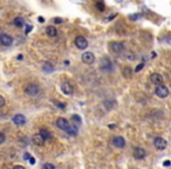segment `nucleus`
Instances as JSON below:
<instances>
[{
	"label": "nucleus",
	"instance_id": "nucleus-1",
	"mask_svg": "<svg viewBox=\"0 0 171 169\" xmlns=\"http://www.w3.org/2000/svg\"><path fill=\"white\" fill-rule=\"evenodd\" d=\"M24 90H25V93L29 95V96H38L40 93H41V88H40V86L36 84H28L25 86V88H24Z\"/></svg>",
	"mask_w": 171,
	"mask_h": 169
},
{
	"label": "nucleus",
	"instance_id": "nucleus-2",
	"mask_svg": "<svg viewBox=\"0 0 171 169\" xmlns=\"http://www.w3.org/2000/svg\"><path fill=\"white\" fill-rule=\"evenodd\" d=\"M109 49L114 54H120L124 49V45L120 41H110L109 42Z\"/></svg>",
	"mask_w": 171,
	"mask_h": 169
},
{
	"label": "nucleus",
	"instance_id": "nucleus-3",
	"mask_svg": "<svg viewBox=\"0 0 171 169\" xmlns=\"http://www.w3.org/2000/svg\"><path fill=\"white\" fill-rule=\"evenodd\" d=\"M100 68L103 72H112L113 70V62L108 56H103L100 61Z\"/></svg>",
	"mask_w": 171,
	"mask_h": 169
},
{
	"label": "nucleus",
	"instance_id": "nucleus-4",
	"mask_svg": "<svg viewBox=\"0 0 171 169\" xmlns=\"http://www.w3.org/2000/svg\"><path fill=\"white\" fill-rule=\"evenodd\" d=\"M155 94H156L158 98L165 99L168 98V95H169V89L165 86H163V84H158V86H156V88H155Z\"/></svg>",
	"mask_w": 171,
	"mask_h": 169
},
{
	"label": "nucleus",
	"instance_id": "nucleus-5",
	"mask_svg": "<svg viewBox=\"0 0 171 169\" xmlns=\"http://www.w3.org/2000/svg\"><path fill=\"white\" fill-rule=\"evenodd\" d=\"M75 46L79 48V49H86L88 47V40L86 39L85 37L82 35H79L75 38Z\"/></svg>",
	"mask_w": 171,
	"mask_h": 169
},
{
	"label": "nucleus",
	"instance_id": "nucleus-6",
	"mask_svg": "<svg viewBox=\"0 0 171 169\" xmlns=\"http://www.w3.org/2000/svg\"><path fill=\"white\" fill-rule=\"evenodd\" d=\"M154 146L158 150H164L167 148V146H168V141L165 139H163V138H156L155 141H154Z\"/></svg>",
	"mask_w": 171,
	"mask_h": 169
},
{
	"label": "nucleus",
	"instance_id": "nucleus-7",
	"mask_svg": "<svg viewBox=\"0 0 171 169\" xmlns=\"http://www.w3.org/2000/svg\"><path fill=\"white\" fill-rule=\"evenodd\" d=\"M81 60H82V62H85L86 65H91L95 61V55L91 52H85L81 55Z\"/></svg>",
	"mask_w": 171,
	"mask_h": 169
},
{
	"label": "nucleus",
	"instance_id": "nucleus-8",
	"mask_svg": "<svg viewBox=\"0 0 171 169\" xmlns=\"http://www.w3.org/2000/svg\"><path fill=\"white\" fill-rule=\"evenodd\" d=\"M0 42H1L2 46L8 47V46H11V45L13 43V38H12L10 34L1 33V35H0Z\"/></svg>",
	"mask_w": 171,
	"mask_h": 169
},
{
	"label": "nucleus",
	"instance_id": "nucleus-9",
	"mask_svg": "<svg viewBox=\"0 0 171 169\" xmlns=\"http://www.w3.org/2000/svg\"><path fill=\"white\" fill-rule=\"evenodd\" d=\"M12 122L14 123L15 126H24V125L27 122V120H26L25 115H22V114H16V115L13 116Z\"/></svg>",
	"mask_w": 171,
	"mask_h": 169
},
{
	"label": "nucleus",
	"instance_id": "nucleus-10",
	"mask_svg": "<svg viewBox=\"0 0 171 169\" xmlns=\"http://www.w3.org/2000/svg\"><path fill=\"white\" fill-rule=\"evenodd\" d=\"M57 126L60 128V129H62V130H65V132H67L68 130V128L71 127L69 125V122H68V120L67 119H65V117H59L57 120Z\"/></svg>",
	"mask_w": 171,
	"mask_h": 169
},
{
	"label": "nucleus",
	"instance_id": "nucleus-11",
	"mask_svg": "<svg viewBox=\"0 0 171 169\" xmlns=\"http://www.w3.org/2000/svg\"><path fill=\"white\" fill-rule=\"evenodd\" d=\"M150 82L152 84H163V76L159 74V73H154L150 75Z\"/></svg>",
	"mask_w": 171,
	"mask_h": 169
},
{
	"label": "nucleus",
	"instance_id": "nucleus-12",
	"mask_svg": "<svg viewBox=\"0 0 171 169\" xmlns=\"http://www.w3.org/2000/svg\"><path fill=\"white\" fill-rule=\"evenodd\" d=\"M112 143L114 144L116 148H124L126 146V140L122 136H115L114 139L112 140Z\"/></svg>",
	"mask_w": 171,
	"mask_h": 169
},
{
	"label": "nucleus",
	"instance_id": "nucleus-13",
	"mask_svg": "<svg viewBox=\"0 0 171 169\" xmlns=\"http://www.w3.org/2000/svg\"><path fill=\"white\" fill-rule=\"evenodd\" d=\"M145 156H146V153H145V150H144L143 148L136 147V148L134 149V157H135L136 160H143Z\"/></svg>",
	"mask_w": 171,
	"mask_h": 169
},
{
	"label": "nucleus",
	"instance_id": "nucleus-14",
	"mask_svg": "<svg viewBox=\"0 0 171 169\" xmlns=\"http://www.w3.org/2000/svg\"><path fill=\"white\" fill-rule=\"evenodd\" d=\"M115 106H116V101L113 100V99H107V100L103 101V107H104L108 112L113 111L115 108Z\"/></svg>",
	"mask_w": 171,
	"mask_h": 169
},
{
	"label": "nucleus",
	"instance_id": "nucleus-15",
	"mask_svg": "<svg viewBox=\"0 0 171 169\" xmlns=\"http://www.w3.org/2000/svg\"><path fill=\"white\" fill-rule=\"evenodd\" d=\"M61 90L66 95H71L74 89H73V86L69 82H63V84H61Z\"/></svg>",
	"mask_w": 171,
	"mask_h": 169
},
{
	"label": "nucleus",
	"instance_id": "nucleus-16",
	"mask_svg": "<svg viewBox=\"0 0 171 169\" xmlns=\"http://www.w3.org/2000/svg\"><path fill=\"white\" fill-rule=\"evenodd\" d=\"M55 70V66L52 64V62H49V61H45L42 64V70L45 73H53Z\"/></svg>",
	"mask_w": 171,
	"mask_h": 169
},
{
	"label": "nucleus",
	"instance_id": "nucleus-17",
	"mask_svg": "<svg viewBox=\"0 0 171 169\" xmlns=\"http://www.w3.org/2000/svg\"><path fill=\"white\" fill-rule=\"evenodd\" d=\"M45 141L46 140H45V138L41 135V133L35 134V135L33 136V143L36 144V146H42L43 143H45Z\"/></svg>",
	"mask_w": 171,
	"mask_h": 169
},
{
	"label": "nucleus",
	"instance_id": "nucleus-18",
	"mask_svg": "<svg viewBox=\"0 0 171 169\" xmlns=\"http://www.w3.org/2000/svg\"><path fill=\"white\" fill-rule=\"evenodd\" d=\"M13 25H14L15 27H18V28L24 27V25H25L24 19H22L21 16H16V18H14V19H13Z\"/></svg>",
	"mask_w": 171,
	"mask_h": 169
},
{
	"label": "nucleus",
	"instance_id": "nucleus-19",
	"mask_svg": "<svg viewBox=\"0 0 171 169\" xmlns=\"http://www.w3.org/2000/svg\"><path fill=\"white\" fill-rule=\"evenodd\" d=\"M46 33H47V35H49L51 38H54V37H57V28L53 27V26H48V27L46 28Z\"/></svg>",
	"mask_w": 171,
	"mask_h": 169
},
{
	"label": "nucleus",
	"instance_id": "nucleus-20",
	"mask_svg": "<svg viewBox=\"0 0 171 169\" xmlns=\"http://www.w3.org/2000/svg\"><path fill=\"white\" fill-rule=\"evenodd\" d=\"M40 133H41V135L45 138V140L46 141H49L52 139V135H51L49 130H47V129H45V128H41V129H40Z\"/></svg>",
	"mask_w": 171,
	"mask_h": 169
},
{
	"label": "nucleus",
	"instance_id": "nucleus-21",
	"mask_svg": "<svg viewBox=\"0 0 171 169\" xmlns=\"http://www.w3.org/2000/svg\"><path fill=\"white\" fill-rule=\"evenodd\" d=\"M77 130H79V129H77V127L75 126V125H73V126L71 125V127H69L68 130H67V133H68L69 135H71V136H76V135H77Z\"/></svg>",
	"mask_w": 171,
	"mask_h": 169
},
{
	"label": "nucleus",
	"instance_id": "nucleus-22",
	"mask_svg": "<svg viewBox=\"0 0 171 169\" xmlns=\"http://www.w3.org/2000/svg\"><path fill=\"white\" fill-rule=\"evenodd\" d=\"M122 74L124 75V78H130L131 75H132V70H131V67H129V66H127V67H124L123 68V70H122Z\"/></svg>",
	"mask_w": 171,
	"mask_h": 169
},
{
	"label": "nucleus",
	"instance_id": "nucleus-23",
	"mask_svg": "<svg viewBox=\"0 0 171 169\" xmlns=\"http://www.w3.org/2000/svg\"><path fill=\"white\" fill-rule=\"evenodd\" d=\"M96 8H97V10L100 11V12H103V11H104L106 6H104L103 1H97V2H96Z\"/></svg>",
	"mask_w": 171,
	"mask_h": 169
},
{
	"label": "nucleus",
	"instance_id": "nucleus-24",
	"mask_svg": "<svg viewBox=\"0 0 171 169\" xmlns=\"http://www.w3.org/2000/svg\"><path fill=\"white\" fill-rule=\"evenodd\" d=\"M163 40H164V42H165V43H168V45H170V46H171V34H169V35H165Z\"/></svg>",
	"mask_w": 171,
	"mask_h": 169
},
{
	"label": "nucleus",
	"instance_id": "nucleus-25",
	"mask_svg": "<svg viewBox=\"0 0 171 169\" xmlns=\"http://www.w3.org/2000/svg\"><path fill=\"white\" fill-rule=\"evenodd\" d=\"M47 168L54 169L55 168V166H54V165H51V163H45V165H42V169H47Z\"/></svg>",
	"mask_w": 171,
	"mask_h": 169
},
{
	"label": "nucleus",
	"instance_id": "nucleus-26",
	"mask_svg": "<svg viewBox=\"0 0 171 169\" xmlns=\"http://www.w3.org/2000/svg\"><path fill=\"white\" fill-rule=\"evenodd\" d=\"M55 106H57V107L61 108V109H65V108H66V103H63V102H55Z\"/></svg>",
	"mask_w": 171,
	"mask_h": 169
},
{
	"label": "nucleus",
	"instance_id": "nucleus-27",
	"mask_svg": "<svg viewBox=\"0 0 171 169\" xmlns=\"http://www.w3.org/2000/svg\"><path fill=\"white\" fill-rule=\"evenodd\" d=\"M71 119H73L74 121L76 120V121H77V123H81V117H80L79 115H73V116H71Z\"/></svg>",
	"mask_w": 171,
	"mask_h": 169
},
{
	"label": "nucleus",
	"instance_id": "nucleus-28",
	"mask_svg": "<svg viewBox=\"0 0 171 169\" xmlns=\"http://www.w3.org/2000/svg\"><path fill=\"white\" fill-rule=\"evenodd\" d=\"M143 67H144V64H140V65H137V67L135 68V72H136V73H138L141 70H143Z\"/></svg>",
	"mask_w": 171,
	"mask_h": 169
},
{
	"label": "nucleus",
	"instance_id": "nucleus-29",
	"mask_svg": "<svg viewBox=\"0 0 171 169\" xmlns=\"http://www.w3.org/2000/svg\"><path fill=\"white\" fill-rule=\"evenodd\" d=\"M6 141V138H5V134L4 133H0V143L2 144L4 142Z\"/></svg>",
	"mask_w": 171,
	"mask_h": 169
},
{
	"label": "nucleus",
	"instance_id": "nucleus-30",
	"mask_svg": "<svg viewBox=\"0 0 171 169\" xmlns=\"http://www.w3.org/2000/svg\"><path fill=\"white\" fill-rule=\"evenodd\" d=\"M32 28H33L32 25H27V26H26V29H25V34H28L29 32L32 31Z\"/></svg>",
	"mask_w": 171,
	"mask_h": 169
},
{
	"label": "nucleus",
	"instance_id": "nucleus-31",
	"mask_svg": "<svg viewBox=\"0 0 171 169\" xmlns=\"http://www.w3.org/2000/svg\"><path fill=\"white\" fill-rule=\"evenodd\" d=\"M4 106H5V99H4V96L1 95V96H0V107L2 108Z\"/></svg>",
	"mask_w": 171,
	"mask_h": 169
},
{
	"label": "nucleus",
	"instance_id": "nucleus-32",
	"mask_svg": "<svg viewBox=\"0 0 171 169\" xmlns=\"http://www.w3.org/2000/svg\"><path fill=\"white\" fill-rule=\"evenodd\" d=\"M163 166H164V167H170L171 162L170 161H164V162H163Z\"/></svg>",
	"mask_w": 171,
	"mask_h": 169
},
{
	"label": "nucleus",
	"instance_id": "nucleus-33",
	"mask_svg": "<svg viewBox=\"0 0 171 169\" xmlns=\"http://www.w3.org/2000/svg\"><path fill=\"white\" fill-rule=\"evenodd\" d=\"M29 163H30V165H34V163H35V159H34V157H29Z\"/></svg>",
	"mask_w": 171,
	"mask_h": 169
},
{
	"label": "nucleus",
	"instance_id": "nucleus-34",
	"mask_svg": "<svg viewBox=\"0 0 171 169\" xmlns=\"http://www.w3.org/2000/svg\"><path fill=\"white\" fill-rule=\"evenodd\" d=\"M54 22H55V24H61V22H62V20H61L60 18H57V19L54 20Z\"/></svg>",
	"mask_w": 171,
	"mask_h": 169
},
{
	"label": "nucleus",
	"instance_id": "nucleus-35",
	"mask_svg": "<svg viewBox=\"0 0 171 169\" xmlns=\"http://www.w3.org/2000/svg\"><path fill=\"white\" fill-rule=\"evenodd\" d=\"M128 59H129V60H131V61H132V60H135V59H136V58H135V56H134V54H131V55H130V54H129V55H128Z\"/></svg>",
	"mask_w": 171,
	"mask_h": 169
},
{
	"label": "nucleus",
	"instance_id": "nucleus-36",
	"mask_svg": "<svg viewBox=\"0 0 171 169\" xmlns=\"http://www.w3.org/2000/svg\"><path fill=\"white\" fill-rule=\"evenodd\" d=\"M29 157H30V155H29V154H27V153H26V154L24 155V159H25V160H26V161H28V160H27V159H29Z\"/></svg>",
	"mask_w": 171,
	"mask_h": 169
},
{
	"label": "nucleus",
	"instance_id": "nucleus-37",
	"mask_svg": "<svg viewBox=\"0 0 171 169\" xmlns=\"http://www.w3.org/2000/svg\"><path fill=\"white\" fill-rule=\"evenodd\" d=\"M115 16H116V14H113V15H110V16L108 18V21H110V20H112L113 18H115Z\"/></svg>",
	"mask_w": 171,
	"mask_h": 169
},
{
	"label": "nucleus",
	"instance_id": "nucleus-38",
	"mask_svg": "<svg viewBox=\"0 0 171 169\" xmlns=\"http://www.w3.org/2000/svg\"><path fill=\"white\" fill-rule=\"evenodd\" d=\"M14 169H24V167L22 166H15Z\"/></svg>",
	"mask_w": 171,
	"mask_h": 169
},
{
	"label": "nucleus",
	"instance_id": "nucleus-39",
	"mask_svg": "<svg viewBox=\"0 0 171 169\" xmlns=\"http://www.w3.org/2000/svg\"><path fill=\"white\" fill-rule=\"evenodd\" d=\"M39 21H40V22H43V18H42V16H40V18H39Z\"/></svg>",
	"mask_w": 171,
	"mask_h": 169
},
{
	"label": "nucleus",
	"instance_id": "nucleus-40",
	"mask_svg": "<svg viewBox=\"0 0 171 169\" xmlns=\"http://www.w3.org/2000/svg\"><path fill=\"white\" fill-rule=\"evenodd\" d=\"M116 1H117V2H121V1H122V0H116Z\"/></svg>",
	"mask_w": 171,
	"mask_h": 169
}]
</instances>
